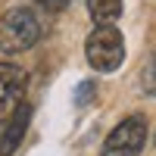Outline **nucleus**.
I'll list each match as a JSON object with an SVG mask.
<instances>
[{"instance_id": "obj_1", "label": "nucleus", "mask_w": 156, "mask_h": 156, "mask_svg": "<svg viewBox=\"0 0 156 156\" xmlns=\"http://www.w3.org/2000/svg\"><path fill=\"white\" fill-rule=\"evenodd\" d=\"M37 34H41V25H37V16L25 6L6 9L0 16V53H22V50L34 47Z\"/></svg>"}, {"instance_id": "obj_2", "label": "nucleus", "mask_w": 156, "mask_h": 156, "mask_svg": "<svg viewBox=\"0 0 156 156\" xmlns=\"http://www.w3.org/2000/svg\"><path fill=\"white\" fill-rule=\"evenodd\" d=\"M84 56L90 62V69H97V72L119 69L122 59H125L122 31L115 28V25H97V28L87 34V41H84Z\"/></svg>"}, {"instance_id": "obj_3", "label": "nucleus", "mask_w": 156, "mask_h": 156, "mask_svg": "<svg viewBox=\"0 0 156 156\" xmlns=\"http://www.w3.org/2000/svg\"><path fill=\"white\" fill-rule=\"evenodd\" d=\"M147 144V119L144 115H131L122 125H115L109 137L103 140L100 156H140Z\"/></svg>"}, {"instance_id": "obj_4", "label": "nucleus", "mask_w": 156, "mask_h": 156, "mask_svg": "<svg viewBox=\"0 0 156 156\" xmlns=\"http://www.w3.org/2000/svg\"><path fill=\"white\" fill-rule=\"evenodd\" d=\"M25 90V72L12 62H0V122H6V115L22 103Z\"/></svg>"}, {"instance_id": "obj_5", "label": "nucleus", "mask_w": 156, "mask_h": 156, "mask_svg": "<svg viewBox=\"0 0 156 156\" xmlns=\"http://www.w3.org/2000/svg\"><path fill=\"white\" fill-rule=\"evenodd\" d=\"M28 119H31L28 103H19V106L6 115V128H3V134H0V156H12L19 150L25 131H28Z\"/></svg>"}, {"instance_id": "obj_6", "label": "nucleus", "mask_w": 156, "mask_h": 156, "mask_svg": "<svg viewBox=\"0 0 156 156\" xmlns=\"http://www.w3.org/2000/svg\"><path fill=\"white\" fill-rule=\"evenodd\" d=\"M87 12L94 22L109 25L122 16V0H87Z\"/></svg>"}, {"instance_id": "obj_7", "label": "nucleus", "mask_w": 156, "mask_h": 156, "mask_svg": "<svg viewBox=\"0 0 156 156\" xmlns=\"http://www.w3.org/2000/svg\"><path fill=\"white\" fill-rule=\"evenodd\" d=\"M94 97H97V81H81L75 87V103L78 106H87Z\"/></svg>"}, {"instance_id": "obj_8", "label": "nucleus", "mask_w": 156, "mask_h": 156, "mask_svg": "<svg viewBox=\"0 0 156 156\" xmlns=\"http://www.w3.org/2000/svg\"><path fill=\"white\" fill-rule=\"evenodd\" d=\"M144 90H147L150 97H156V50H153L150 62L144 66Z\"/></svg>"}, {"instance_id": "obj_9", "label": "nucleus", "mask_w": 156, "mask_h": 156, "mask_svg": "<svg viewBox=\"0 0 156 156\" xmlns=\"http://www.w3.org/2000/svg\"><path fill=\"white\" fill-rule=\"evenodd\" d=\"M44 9H50V12H59V9H66V3L69 0H37Z\"/></svg>"}]
</instances>
